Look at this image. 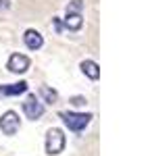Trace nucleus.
Segmentation results:
<instances>
[{"instance_id":"3","label":"nucleus","mask_w":152,"mask_h":156,"mask_svg":"<svg viewBox=\"0 0 152 156\" xmlns=\"http://www.w3.org/2000/svg\"><path fill=\"white\" fill-rule=\"evenodd\" d=\"M23 112L27 115V119L35 121V119H40V117L44 115V104L35 98V94H29L23 102Z\"/></svg>"},{"instance_id":"9","label":"nucleus","mask_w":152,"mask_h":156,"mask_svg":"<svg viewBox=\"0 0 152 156\" xmlns=\"http://www.w3.org/2000/svg\"><path fill=\"white\" fill-rule=\"evenodd\" d=\"M81 25H83L81 15H67V19H65V27H67V29L77 31V29H81Z\"/></svg>"},{"instance_id":"7","label":"nucleus","mask_w":152,"mask_h":156,"mask_svg":"<svg viewBox=\"0 0 152 156\" xmlns=\"http://www.w3.org/2000/svg\"><path fill=\"white\" fill-rule=\"evenodd\" d=\"M27 92V83L19 81V83H11V85H0V96H19Z\"/></svg>"},{"instance_id":"1","label":"nucleus","mask_w":152,"mask_h":156,"mask_svg":"<svg viewBox=\"0 0 152 156\" xmlns=\"http://www.w3.org/2000/svg\"><path fill=\"white\" fill-rule=\"evenodd\" d=\"M60 119L65 121V125L73 129V131H81L88 127V123L92 119V115L90 112H60Z\"/></svg>"},{"instance_id":"2","label":"nucleus","mask_w":152,"mask_h":156,"mask_svg":"<svg viewBox=\"0 0 152 156\" xmlns=\"http://www.w3.org/2000/svg\"><path fill=\"white\" fill-rule=\"evenodd\" d=\"M63 148H65V135L60 129L56 127H52V129H48L46 133V152L50 156H56L63 152Z\"/></svg>"},{"instance_id":"8","label":"nucleus","mask_w":152,"mask_h":156,"mask_svg":"<svg viewBox=\"0 0 152 156\" xmlns=\"http://www.w3.org/2000/svg\"><path fill=\"white\" fill-rule=\"evenodd\" d=\"M81 71L90 77V79H98L100 77V69H98V65L94 62V60H83L81 62Z\"/></svg>"},{"instance_id":"6","label":"nucleus","mask_w":152,"mask_h":156,"mask_svg":"<svg viewBox=\"0 0 152 156\" xmlns=\"http://www.w3.org/2000/svg\"><path fill=\"white\" fill-rule=\"evenodd\" d=\"M23 40H25V46H27L29 50H40L42 46H44V37H42L40 31H35V29H27Z\"/></svg>"},{"instance_id":"12","label":"nucleus","mask_w":152,"mask_h":156,"mask_svg":"<svg viewBox=\"0 0 152 156\" xmlns=\"http://www.w3.org/2000/svg\"><path fill=\"white\" fill-rule=\"evenodd\" d=\"M85 102H88V100H85L83 96H75V98H71V104H73V106H83Z\"/></svg>"},{"instance_id":"14","label":"nucleus","mask_w":152,"mask_h":156,"mask_svg":"<svg viewBox=\"0 0 152 156\" xmlns=\"http://www.w3.org/2000/svg\"><path fill=\"white\" fill-rule=\"evenodd\" d=\"M54 29H56V31H63V23H60V19H54Z\"/></svg>"},{"instance_id":"13","label":"nucleus","mask_w":152,"mask_h":156,"mask_svg":"<svg viewBox=\"0 0 152 156\" xmlns=\"http://www.w3.org/2000/svg\"><path fill=\"white\" fill-rule=\"evenodd\" d=\"M11 6V0H0V11H6Z\"/></svg>"},{"instance_id":"5","label":"nucleus","mask_w":152,"mask_h":156,"mask_svg":"<svg viewBox=\"0 0 152 156\" xmlns=\"http://www.w3.org/2000/svg\"><path fill=\"white\" fill-rule=\"evenodd\" d=\"M6 67H9V71H13V73H25L29 69V58H27L25 54H11Z\"/></svg>"},{"instance_id":"11","label":"nucleus","mask_w":152,"mask_h":156,"mask_svg":"<svg viewBox=\"0 0 152 156\" xmlns=\"http://www.w3.org/2000/svg\"><path fill=\"white\" fill-rule=\"evenodd\" d=\"M83 9V0H71L67 4V15H81Z\"/></svg>"},{"instance_id":"10","label":"nucleus","mask_w":152,"mask_h":156,"mask_svg":"<svg viewBox=\"0 0 152 156\" xmlns=\"http://www.w3.org/2000/svg\"><path fill=\"white\" fill-rule=\"evenodd\" d=\"M40 96L44 98V102H48V104H54L56 100H59V94H56V90H50V87H40Z\"/></svg>"},{"instance_id":"4","label":"nucleus","mask_w":152,"mask_h":156,"mask_svg":"<svg viewBox=\"0 0 152 156\" xmlns=\"http://www.w3.org/2000/svg\"><path fill=\"white\" fill-rule=\"evenodd\" d=\"M19 115L15 112V110H6L2 117H0V129L2 133H6V135H15V133L19 131Z\"/></svg>"}]
</instances>
